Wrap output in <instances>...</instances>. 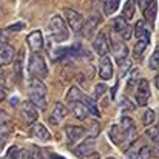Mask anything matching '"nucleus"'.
Returning a JSON list of instances; mask_svg holds the SVG:
<instances>
[{
  "instance_id": "obj_31",
  "label": "nucleus",
  "mask_w": 159,
  "mask_h": 159,
  "mask_svg": "<svg viewBox=\"0 0 159 159\" xmlns=\"http://www.w3.org/2000/svg\"><path fill=\"white\" fill-rule=\"evenodd\" d=\"M147 136L150 141H153L155 144H159V127H150L147 130Z\"/></svg>"
},
{
  "instance_id": "obj_21",
  "label": "nucleus",
  "mask_w": 159,
  "mask_h": 159,
  "mask_svg": "<svg viewBox=\"0 0 159 159\" xmlns=\"http://www.w3.org/2000/svg\"><path fill=\"white\" fill-rule=\"evenodd\" d=\"M110 138H111V141H113L116 145H120V144H124V141L127 139V134L122 131V128H120L119 125H113V127L110 128Z\"/></svg>"
},
{
  "instance_id": "obj_8",
  "label": "nucleus",
  "mask_w": 159,
  "mask_h": 159,
  "mask_svg": "<svg viewBox=\"0 0 159 159\" xmlns=\"http://www.w3.org/2000/svg\"><path fill=\"white\" fill-rule=\"evenodd\" d=\"M150 99V85L145 79H141L136 87V104L139 107H145Z\"/></svg>"
},
{
  "instance_id": "obj_15",
  "label": "nucleus",
  "mask_w": 159,
  "mask_h": 159,
  "mask_svg": "<svg viewBox=\"0 0 159 159\" xmlns=\"http://www.w3.org/2000/svg\"><path fill=\"white\" fill-rule=\"evenodd\" d=\"M22 113H23V117L28 120V122H31V124H34L36 120H37V117H39V108L37 107H34L30 101H25L23 104H22Z\"/></svg>"
},
{
  "instance_id": "obj_16",
  "label": "nucleus",
  "mask_w": 159,
  "mask_h": 159,
  "mask_svg": "<svg viewBox=\"0 0 159 159\" xmlns=\"http://www.w3.org/2000/svg\"><path fill=\"white\" fill-rule=\"evenodd\" d=\"M31 133H33V136H36L40 141H50L51 139V133L48 131V128L45 125L39 124V122H34L31 125Z\"/></svg>"
},
{
  "instance_id": "obj_2",
  "label": "nucleus",
  "mask_w": 159,
  "mask_h": 159,
  "mask_svg": "<svg viewBox=\"0 0 159 159\" xmlns=\"http://www.w3.org/2000/svg\"><path fill=\"white\" fill-rule=\"evenodd\" d=\"M48 28H50V34H51V37L54 39V42L62 43V42L68 40V37H70V30H68L66 23L63 22L62 16H53V17L50 19Z\"/></svg>"
},
{
  "instance_id": "obj_33",
  "label": "nucleus",
  "mask_w": 159,
  "mask_h": 159,
  "mask_svg": "<svg viewBox=\"0 0 159 159\" xmlns=\"http://www.w3.org/2000/svg\"><path fill=\"white\" fill-rule=\"evenodd\" d=\"M26 153H28V158L30 159H43L42 152H40L37 147H31V148H30V152H26Z\"/></svg>"
},
{
  "instance_id": "obj_36",
  "label": "nucleus",
  "mask_w": 159,
  "mask_h": 159,
  "mask_svg": "<svg viewBox=\"0 0 159 159\" xmlns=\"http://www.w3.org/2000/svg\"><path fill=\"white\" fill-rule=\"evenodd\" d=\"M139 159H152V155H150V147L144 145V147L139 150Z\"/></svg>"
},
{
  "instance_id": "obj_3",
  "label": "nucleus",
  "mask_w": 159,
  "mask_h": 159,
  "mask_svg": "<svg viewBox=\"0 0 159 159\" xmlns=\"http://www.w3.org/2000/svg\"><path fill=\"white\" fill-rule=\"evenodd\" d=\"M30 71L33 74V77L42 80L48 76V66L45 59L37 53H33V56L30 57Z\"/></svg>"
},
{
  "instance_id": "obj_43",
  "label": "nucleus",
  "mask_w": 159,
  "mask_h": 159,
  "mask_svg": "<svg viewBox=\"0 0 159 159\" xmlns=\"http://www.w3.org/2000/svg\"><path fill=\"white\" fill-rule=\"evenodd\" d=\"M19 159H30L28 158V153H26L25 150H20V156H19Z\"/></svg>"
},
{
  "instance_id": "obj_20",
  "label": "nucleus",
  "mask_w": 159,
  "mask_h": 159,
  "mask_svg": "<svg viewBox=\"0 0 159 159\" xmlns=\"http://www.w3.org/2000/svg\"><path fill=\"white\" fill-rule=\"evenodd\" d=\"M136 5H138V0H127L124 3V8H122V19L125 22L131 20L134 17V12H136Z\"/></svg>"
},
{
  "instance_id": "obj_35",
  "label": "nucleus",
  "mask_w": 159,
  "mask_h": 159,
  "mask_svg": "<svg viewBox=\"0 0 159 159\" xmlns=\"http://www.w3.org/2000/svg\"><path fill=\"white\" fill-rule=\"evenodd\" d=\"M105 91H107L105 85H104V84H98V85L94 87V98H96V99H99V98H101Z\"/></svg>"
},
{
  "instance_id": "obj_1",
  "label": "nucleus",
  "mask_w": 159,
  "mask_h": 159,
  "mask_svg": "<svg viewBox=\"0 0 159 159\" xmlns=\"http://www.w3.org/2000/svg\"><path fill=\"white\" fill-rule=\"evenodd\" d=\"M28 94H30V102L34 107L42 110L47 108V85L42 80L31 77L28 80Z\"/></svg>"
},
{
  "instance_id": "obj_45",
  "label": "nucleus",
  "mask_w": 159,
  "mask_h": 159,
  "mask_svg": "<svg viewBox=\"0 0 159 159\" xmlns=\"http://www.w3.org/2000/svg\"><path fill=\"white\" fill-rule=\"evenodd\" d=\"M155 85H156V88L159 90V74L156 76V77H155Z\"/></svg>"
},
{
  "instance_id": "obj_23",
  "label": "nucleus",
  "mask_w": 159,
  "mask_h": 159,
  "mask_svg": "<svg viewBox=\"0 0 159 159\" xmlns=\"http://www.w3.org/2000/svg\"><path fill=\"white\" fill-rule=\"evenodd\" d=\"M71 111H73V114H74L77 119H82V120H85V119L88 117V114H90V111L87 110V107L84 105L82 102L71 104Z\"/></svg>"
},
{
  "instance_id": "obj_17",
  "label": "nucleus",
  "mask_w": 159,
  "mask_h": 159,
  "mask_svg": "<svg viewBox=\"0 0 159 159\" xmlns=\"http://www.w3.org/2000/svg\"><path fill=\"white\" fill-rule=\"evenodd\" d=\"M66 114H68L66 107L63 105V104H60V102H57L53 108V113H51L50 120H51V124H59L60 120H63L66 117Z\"/></svg>"
},
{
  "instance_id": "obj_37",
  "label": "nucleus",
  "mask_w": 159,
  "mask_h": 159,
  "mask_svg": "<svg viewBox=\"0 0 159 159\" xmlns=\"http://www.w3.org/2000/svg\"><path fill=\"white\" fill-rule=\"evenodd\" d=\"M125 158L127 159H139V152H136L134 148H130V150H127Z\"/></svg>"
},
{
  "instance_id": "obj_42",
  "label": "nucleus",
  "mask_w": 159,
  "mask_h": 159,
  "mask_svg": "<svg viewBox=\"0 0 159 159\" xmlns=\"http://www.w3.org/2000/svg\"><path fill=\"white\" fill-rule=\"evenodd\" d=\"M5 98H6V91H5V88L0 85V102L5 101Z\"/></svg>"
},
{
  "instance_id": "obj_14",
  "label": "nucleus",
  "mask_w": 159,
  "mask_h": 159,
  "mask_svg": "<svg viewBox=\"0 0 159 159\" xmlns=\"http://www.w3.org/2000/svg\"><path fill=\"white\" fill-rule=\"evenodd\" d=\"M26 42H28V47L31 48L33 53H39L43 48V36H42V33L39 30L37 31H33L31 34H28Z\"/></svg>"
},
{
  "instance_id": "obj_7",
  "label": "nucleus",
  "mask_w": 159,
  "mask_h": 159,
  "mask_svg": "<svg viewBox=\"0 0 159 159\" xmlns=\"http://www.w3.org/2000/svg\"><path fill=\"white\" fill-rule=\"evenodd\" d=\"M99 23H101V16L99 14H93L90 19L84 20V25H82V28H80L79 33H82V36L85 39H91L93 34H94V31L98 30Z\"/></svg>"
},
{
  "instance_id": "obj_46",
  "label": "nucleus",
  "mask_w": 159,
  "mask_h": 159,
  "mask_svg": "<svg viewBox=\"0 0 159 159\" xmlns=\"http://www.w3.org/2000/svg\"><path fill=\"white\" fill-rule=\"evenodd\" d=\"M0 43H3V31L0 30Z\"/></svg>"
},
{
  "instance_id": "obj_40",
  "label": "nucleus",
  "mask_w": 159,
  "mask_h": 159,
  "mask_svg": "<svg viewBox=\"0 0 159 159\" xmlns=\"http://www.w3.org/2000/svg\"><path fill=\"white\" fill-rule=\"evenodd\" d=\"M150 155H152V158H159V144L150 147Z\"/></svg>"
},
{
  "instance_id": "obj_5",
  "label": "nucleus",
  "mask_w": 159,
  "mask_h": 159,
  "mask_svg": "<svg viewBox=\"0 0 159 159\" xmlns=\"http://www.w3.org/2000/svg\"><path fill=\"white\" fill-rule=\"evenodd\" d=\"M108 42H110V50H113V53L116 56V60L117 62H124L128 56V48L125 45V42L117 37L116 34H111L108 36Z\"/></svg>"
},
{
  "instance_id": "obj_49",
  "label": "nucleus",
  "mask_w": 159,
  "mask_h": 159,
  "mask_svg": "<svg viewBox=\"0 0 159 159\" xmlns=\"http://www.w3.org/2000/svg\"><path fill=\"white\" fill-rule=\"evenodd\" d=\"M107 159H114V158H107Z\"/></svg>"
},
{
  "instance_id": "obj_13",
  "label": "nucleus",
  "mask_w": 159,
  "mask_h": 159,
  "mask_svg": "<svg viewBox=\"0 0 159 159\" xmlns=\"http://www.w3.org/2000/svg\"><path fill=\"white\" fill-rule=\"evenodd\" d=\"M142 12H144L145 23H148L152 26L156 20V16H158V0H148V3L142 9Z\"/></svg>"
},
{
  "instance_id": "obj_12",
  "label": "nucleus",
  "mask_w": 159,
  "mask_h": 159,
  "mask_svg": "<svg viewBox=\"0 0 159 159\" xmlns=\"http://www.w3.org/2000/svg\"><path fill=\"white\" fill-rule=\"evenodd\" d=\"M99 77L102 80H110L113 77V62L108 56L101 57L99 60Z\"/></svg>"
},
{
  "instance_id": "obj_32",
  "label": "nucleus",
  "mask_w": 159,
  "mask_h": 159,
  "mask_svg": "<svg viewBox=\"0 0 159 159\" xmlns=\"http://www.w3.org/2000/svg\"><path fill=\"white\" fill-rule=\"evenodd\" d=\"M19 156H20V150L17 147H11L2 159H19Z\"/></svg>"
},
{
  "instance_id": "obj_47",
  "label": "nucleus",
  "mask_w": 159,
  "mask_h": 159,
  "mask_svg": "<svg viewBox=\"0 0 159 159\" xmlns=\"http://www.w3.org/2000/svg\"><path fill=\"white\" fill-rule=\"evenodd\" d=\"M2 76H3V70H2V66H0V79H2Z\"/></svg>"
},
{
  "instance_id": "obj_9",
  "label": "nucleus",
  "mask_w": 159,
  "mask_h": 159,
  "mask_svg": "<svg viewBox=\"0 0 159 159\" xmlns=\"http://www.w3.org/2000/svg\"><path fill=\"white\" fill-rule=\"evenodd\" d=\"M93 50L94 53L98 54L99 57H104V56H108V51H110V42H108V36L105 33H99L94 40H93Z\"/></svg>"
},
{
  "instance_id": "obj_39",
  "label": "nucleus",
  "mask_w": 159,
  "mask_h": 159,
  "mask_svg": "<svg viewBox=\"0 0 159 159\" xmlns=\"http://www.w3.org/2000/svg\"><path fill=\"white\" fill-rule=\"evenodd\" d=\"M120 105H122V108H125V110H130V111H131V110H134V105H133V104H131V102H130L127 98H124V99H122V104H120Z\"/></svg>"
},
{
  "instance_id": "obj_22",
  "label": "nucleus",
  "mask_w": 159,
  "mask_h": 159,
  "mask_svg": "<svg viewBox=\"0 0 159 159\" xmlns=\"http://www.w3.org/2000/svg\"><path fill=\"white\" fill-rule=\"evenodd\" d=\"M85 94L77 88V87H71L66 93V102L71 105V104H77V102H82V98Z\"/></svg>"
},
{
  "instance_id": "obj_24",
  "label": "nucleus",
  "mask_w": 159,
  "mask_h": 159,
  "mask_svg": "<svg viewBox=\"0 0 159 159\" xmlns=\"http://www.w3.org/2000/svg\"><path fill=\"white\" fill-rule=\"evenodd\" d=\"M148 43H150V40H144V39H141V40L136 42V45H134V48H133V56H134V59H142V56L145 53Z\"/></svg>"
},
{
  "instance_id": "obj_11",
  "label": "nucleus",
  "mask_w": 159,
  "mask_h": 159,
  "mask_svg": "<svg viewBox=\"0 0 159 159\" xmlns=\"http://www.w3.org/2000/svg\"><path fill=\"white\" fill-rule=\"evenodd\" d=\"M16 57V50L9 43H0V66L11 65Z\"/></svg>"
},
{
  "instance_id": "obj_26",
  "label": "nucleus",
  "mask_w": 159,
  "mask_h": 159,
  "mask_svg": "<svg viewBox=\"0 0 159 159\" xmlns=\"http://www.w3.org/2000/svg\"><path fill=\"white\" fill-rule=\"evenodd\" d=\"M82 104L87 107V110L90 111V114L99 117V110H98V105H96L94 99H91V98H88V96H84V98H82Z\"/></svg>"
},
{
  "instance_id": "obj_10",
  "label": "nucleus",
  "mask_w": 159,
  "mask_h": 159,
  "mask_svg": "<svg viewBox=\"0 0 159 159\" xmlns=\"http://www.w3.org/2000/svg\"><path fill=\"white\" fill-rule=\"evenodd\" d=\"M76 155L79 156V158H88L90 155H93L94 153V138L93 136H88V138H85L84 141H82V144L79 145V147H76Z\"/></svg>"
},
{
  "instance_id": "obj_38",
  "label": "nucleus",
  "mask_w": 159,
  "mask_h": 159,
  "mask_svg": "<svg viewBox=\"0 0 159 159\" xmlns=\"http://www.w3.org/2000/svg\"><path fill=\"white\" fill-rule=\"evenodd\" d=\"M22 59H23V54L20 53L17 56V60H16V65H14L16 73H22Z\"/></svg>"
},
{
  "instance_id": "obj_6",
  "label": "nucleus",
  "mask_w": 159,
  "mask_h": 159,
  "mask_svg": "<svg viewBox=\"0 0 159 159\" xmlns=\"http://www.w3.org/2000/svg\"><path fill=\"white\" fill-rule=\"evenodd\" d=\"M113 31H114L116 34H119V37H120L124 42L128 40V39L131 37V34H133L131 26H130L128 22H125L122 17H116V19L113 20Z\"/></svg>"
},
{
  "instance_id": "obj_18",
  "label": "nucleus",
  "mask_w": 159,
  "mask_h": 159,
  "mask_svg": "<svg viewBox=\"0 0 159 159\" xmlns=\"http://www.w3.org/2000/svg\"><path fill=\"white\" fill-rule=\"evenodd\" d=\"M133 34H134L139 40H141V39L150 40V30L147 28V23H145L144 20L136 22V25H134V28H133Z\"/></svg>"
},
{
  "instance_id": "obj_30",
  "label": "nucleus",
  "mask_w": 159,
  "mask_h": 159,
  "mask_svg": "<svg viewBox=\"0 0 159 159\" xmlns=\"http://www.w3.org/2000/svg\"><path fill=\"white\" fill-rule=\"evenodd\" d=\"M12 131V127H11V122H5V124H0V139L3 141L5 138H8Z\"/></svg>"
},
{
  "instance_id": "obj_29",
  "label": "nucleus",
  "mask_w": 159,
  "mask_h": 159,
  "mask_svg": "<svg viewBox=\"0 0 159 159\" xmlns=\"http://www.w3.org/2000/svg\"><path fill=\"white\" fill-rule=\"evenodd\" d=\"M155 119H156V116H155V111H153V110H145V111H144V114H142V124H144L145 127L152 125V124L155 122Z\"/></svg>"
},
{
  "instance_id": "obj_27",
  "label": "nucleus",
  "mask_w": 159,
  "mask_h": 159,
  "mask_svg": "<svg viewBox=\"0 0 159 159\" xmlns=\"http://www.w3.org/2000/svg\"><path fill=\"white\" fill-rule=\"evenodd\" d=\"M119 127L122 128V131H124L125 134H130V133L134 131V122H133V119L128 117V116H124V117L120 119V125H119Z\"/></svg>"
},
{
  "instance_id": "obj_25",
  "label": "nucleus",
  "mask_w": 159,
  "mask_h": 159,
  "mask_svg": "<svg viewBox=\"0 0 159 159\" xmlns=\"http://www.w3.org/2000/svg\"><path fill=\"white\" fill-rule=\"evenodd\" d=\"M102 3H104V5H102V11H104V14H105V16H111V14L116 12V9L119 8L120 0H104Z\"/></svg>"
},
{
  "instance_id": "obj_34",
  "label": "nucleus",
  "mask_w": 159,
  "mask_h": 159,
  "mask_svg": "<svg viewBox=\"0 0 159 159\" xmlns=\"http://www.w3.org/2000/svg\"><path fill=\"white\" fill-rule=\"evenodd\" d=\"M150 68H152V70H158L159 68V48L153 53V56L150 57Z\"/></svg>"
},
{
  "instance_id": "obj_19",
  "label": "nucleus",
  "mask_w": 159,
  "mask_h": 159,
  "mask_svg": "<svg viewBox=\"0 0 159 159\" xmlns=\"http://www.w3.org/2000/svg\"><path fill=\"white\" fill-rule=\"evenodd\" d=\"M84 134H85V128H82V127H76V125H68L66 127V136H68L70 144L77 142Z\"/></svg>"
},
{
  "instance_id": "obj_44",
  "label": "nucleus",
  "mask_w": 159,
  "mask_h": 159,
  "mask_svg": "<svg viewBox=\"0 0 159 159\" xmlns=\"http://www.w3.org/2000/svg\"><path fill=\"white\" fill-rule=\"evenodd\" d=\"M138 3H139V5H141V8L144 9V8H145V5L148 3V0H138Z\"/></svg>"
},
{
  "instance_id": "obj_48",
  "label": "nucleus",
  "mask_w": 159,
  "mask_h": 159,
  "mask_svg": "<svg viewBox=\"0 0 159 159\" xmlns=\"http://www.w3.org/2000/svg\"><path fill=\"white\" fill-rule=\"evenodd\" d=\"M2 144H3V141H2V139H0V147H2Z\"/></svg>"
},
{
  "instance_id": "obj_41",
  "label": "nucleus",
  "mask_w": 159,
  "mask_h": 159,
  "mask_svg": "<svg viewBox=\"0 0 159 159\" xmlns=\"http://www.w3.org/2000/svg\"><path fill=\"white\" fill-rule=\"evenodd\" d=\"M5 122H11V120H9L8 114H6L3 110H0V124H5Z\"/></svg>"
},
{
  "instance_id": "obj_4",
  "label": "nucleus",
  "mask_w": 159,
  "mask_h": 159,
  "mask_svg": "<svg viewBox=\"0 0 159 159\" xmlns=\"http://www.w3.org/2000/svg\"><path fill=\"white\" fill-rule=\"evenodd\" d=\"M62 12H63V17L62 19L66 23V26H70L73 33H79L80 28H82V25H84V16L80 12L71 9V8H63Z\"/></svg>"
},
{
  "instance_id": "obj_28",
  "label": "nucleus",
  "mask_w": 159,
  "mask_h": 159,
  "mask_svg": "<svg viewBox=\"0 0 159 159\" xmlns=\"http://www.w3.org/2000/svg\"><path fill=\"white\" fill-rule=\"evenodd\" d=\"M139 71L138 70H133L131 71V74H130V77H128V82H127V88L128 90H136V87H138V84H139Z\"/></svg>"
}]
</instances>
